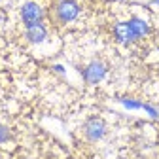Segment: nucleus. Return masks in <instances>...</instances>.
<instances>
[{
  "label": "nucleus",
  "mask_w": 159,
  "mask_h": 159,
  "mask_svg": "<svg viewBox=\"0 0 159 159\" xmlns=\"http://www.w3.org/2000/svg\"><path fill=\"white\" fill-rule=\"evenodd\" d=\"M80 15V6L76 0H59L55 4V19L59 23H72L74 19Z\"/></svg>",
  "instance_id": "1"
},
{
  "label": "nucleus",
  "mask_w": 159,
  "mask_h": 159,
  "mask_svg": "<svg viewBox=\"0 0 159 159\" xmlns=\"http://www.w3.org/2000/svg\"><path fill=\"white\" fill-rule=\"evenodd\" d=\"M21 21L25 27H30V25H38L44 21V10L40 4L36 2H25L21 6Z\"/></svg>",
  "instance_id": "2"
},
{
  "label": "nucleus",
  "mask_w": 159,
  "mask_h": 159,
  "mask_svg": "<svg viewBox=\"0 0 159 159\" xmlns=\"http://www.w3.org/2000/svg\"><path fill=\"white\" fill-rule=\"evenodd\" d=\"M84 80L87 84H91V85H95V84H98V82H102V80L106 78V74H108V66H106V63H102V61H91L85 68H84Z\"/></svg>",
  "instance_id": "3"
},
{
  "label": "nucleus",
  "mask_w": 159,
  "mask_h": 159,
  "mask_svg": "<svg viewBox=\"0 0 159 159\" xmlns=\"http://www.w3.org/2000/svg\"><path fill=\"white\" fill-rule=\"evenodd\" d=\"M84 133H85L87 140L98 142L106 134V123H104V119H101V117H91L89 121L84 125Z\"/></svg>",
  "instance_id": "4"
},
{
  "label": "nucleus",
  "mask_w": 159,
  "mask_h": 159,
  "mask_svg": "<svg viewBox=\"0 0 159 159\" xmlns=\"http://www.w3.org/2000/svg\"><path fill=\"white\" fill-rule=\"evenodd\" d=\"M25 38L29 44H42L44 40L48 38V29L44 23H38V25H30V27H25Z\"/></svg>",
  "instance_id": "5"
},
{
  "label": "nucleus",
  "mask_w": 159,
  "mask_h": 159,
  "mask_svg": "<svg viewBox=\"0 0 159 159\" xmlns=\"http://www.w3.org/2000/svg\"><path fill=\"white\" fill-rule=\"evenodd\" d=\"M114 38L123 46H129V44L136 42V38H134V34H133V30H131V27L127 23H117L114 27Z\"/></svg>",
  "instance_id": "6"
},
{
  "label": "nucleus",
  "mask_w": 159,
  "mask_h": 159,
  "mask_svg": "<svg viewBox=\"0 0 159 159\" xmlns=\"http://www.w3.org/2000/svg\"><path fill=\"white\" fill-rule=\"evenodd\" d=\"M127 25L131 27V30H133V34L136 38V42L150 34V25L144 21V19H140V17H133L131 21H127Z\"/></svg>",
  "instance_id": "7"
},
{
  "label": "nucleus",
  "mask_w": 159,
  "mask_h": 159,
  "mask_svg": "<svg viewBox=\"0 0 159 159\" xmlns=\"http://www.w3.org/2000/svg\"><path fill=\"white\" fill-rule=\"evenodd\" d=\"M10 138H11V129L8 125H4V123H0V144L8 142Z\"/></svg>",
  "instance_id": "8"
},
{
  "label": "nucleus",
  "mask_w": 159,
  "mask_h": 159,
  "mask_svg": "<svg viewBox=\"0 0 159 159\" xmlns=\"http://www.w3.org/2000/svg\"><path fill=\"white\" fill-rule=\"evenodd\" d=\"M121 104L125 108H131V110H140L144 104L142 102H138V101H133V98H121Z\"/></svg>",
  "instance_id": "9"
},
{
  "label": "nucleus",
  "mask_w": 159,
  "mask_h": 159,
  "mask_svg": "<svg viewBox=\"0 0 159 159\" xmlns=\"http://www.w3.org/2000/svg\"><path fill=\"white\" fill-rule=\"evenodd\" d=\"M142 110H146V114H148L150 117H153V119H155V117L159 116V112H157V110H155L153 106H150V104H144V106H142Z\"/></svg>",
  "instance_id": "10"
},
{
  "label": "nucleus",
  "mask_w": 159,
  "mask_h": 159,
  "mask_svg": "<svg viewBox=\"0 0 159 159\" xmlns=\"http://www.w3.org/2000/svg\"><path fill=\"white\" fill-rule=\"evenodd\" d=\"M53 70H57V72H61V74H65V68H63L61 65H55V66H53Z\"/></svg>",
  "instance_id": "11"
},
{
  "label": "nucleus",
  "mask_w": 159,
  "mask_h": 159,
  "mask_svg": "<svg viewBox=\"0 0 159 159\" xmlns=\"http://www.w3.org/2000/svg\"><path fill=\"white\" fill-rule=\"evenodd\" d=\"M153 4H159V0H153Z\"/></svg>",
  "instance_id": "12"
}]
</instances>
